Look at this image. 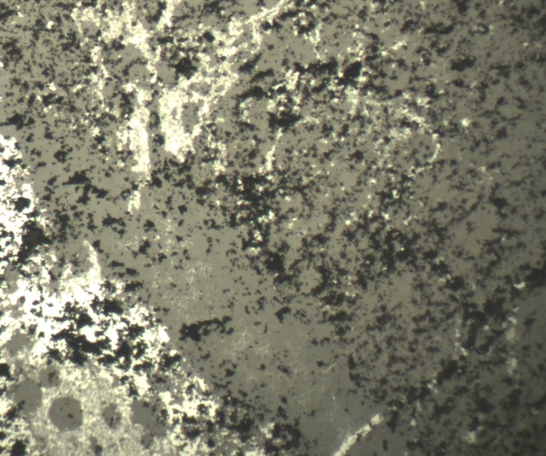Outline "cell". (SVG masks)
<instances>
[{
	"label": "cell",
	"mask_w": 546,
	"mask_h": 456,
	"mask_svg": "<svg viewBox=\"0 0 546 456\" xmlns=\"http://www.w3.org/2000/svg\"><path fill=\"white\" fill-rule=\"evenodd\" d=\"M49 416L57 429L65 432L77 430L83 421L80 403L68 396L57 399L52 403Z\"/></svg>",
	"instance_id": "obj_1"
},
{
	"label": "cell",
	"mask_w": 546,
	"mask_h": 456,
	"mask_svg": "<svg viewBox=\"0 0 546 456\" xmlns=\"http://www.w3.org/2000/svg\"><path fill=\"white\" fill-rule=\"evenodd\" d=\"M15 399L23 411L33 412L41 403V390L34 381L26 380L19 385L15 393Z\"/></svg>",
	"instance_id": "obj_2"
},
{
	"label": "cell",
	"mask_w": 546,
	"mask_h": 456,
	"mask_svg": "<svg viewBox=\"0 0 546 456\" xmlns=\"http://www.w3.org/2000/svg\"><path fill=\"white\" fill-rule=\"evenodd\" d=\"M40 383L44 387L51 388L57 386L60 382V376L54 367H48L39 375Z\"/></svg>",
	"instance_id": "obj_3"
},
{
	"label": "cell",
	"mask_w": 546,
	"mask_h": 456,
	"mask_svg": "<svg viewBox=\"0 0 546 456\" xmlns=\"http://www.w3.org/2000/svg\"><path fill=\"white\" fill-rule=\"evenodd\" d=\"M120 413L113 405H109L104 411V420L112 428H115L120 423Z\"/></svg>",
	"instance_id": "obj_4"
},
{
	"label": "cell",
	"mask_w": 546,
	"mask_h": 456,
	"mask_svg": "<svg viewBox=\"0 0 546 456\" xmlns=\"http://www.w3.org/2000/svg\"><path fill=\"white\" fill-rule=\"evenodd\" d=\"M54 25V23L53 21H49L47 23V28L48 29H51Z\"/></svg>",
	"instance_id": "obj_5"
},
{
	"label": "cell",
	"mask_w": 546,
	"mask_h": 456,
	"mask_svg": "<svg viewBox=\"0 0 546 456\" xmlns=\"http://www.w3.org/2000/svg\"><path fill=\"white\" fill-rule=\"evenodd\" d=\"M138 379H139V378H138ZM140 380H144V381H145V380H144V379H143L142 378H140ZM137 379L135 380V381H134V384H133L134 385L135 383V382H136L137 381Z\"/></svg>",
	"instance_id": "obj_6"
}]
</instances>
